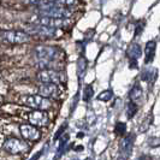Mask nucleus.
Returning a JSON list of instances; mask_svg holds the SVG:
<instances>
[{
  "instance_id": "1",
  "label": "nucleus",
  "mask_w": 160,
  "mask_h": 160,
  "mask_svg": "<svg viewBox=\"0 0 160 160\" xmlns=\"http://www.w3.org/2000/svg\"><path fill=\"white\" fill-rule=\"evenodd\" d=\"M60 51L54 46H39L35 48V63L42 70H48L58 59Z\"/></svg>"
},
{
  "instance_id": "2",
  "label": "nucleus",
  "mask_w": 160,
  "mask_h": 160,
  "mask_svg": "<svg viewBox=\"0 0 160 160\" xmlns=\"http://www.w3.org/2000/svg\"><path fill=\"white\" fill-rule=\"evenodd\" d=\"M32 24H36V25H43V27H48V28H53V29H59V28H68L71 25L70 19H62V18H52V17L46 16H39L32 17L30 19Z\"/></svg>"
},
{
  "instance_id": "3",
  "label": "nucleus",
  "mask_w": 160,
  "mask_h": 160,
  "mask_svg": "<svg viewBox=\"0 0 160 160\" xmlns=\"http://www.w3.org/2000/svg\"><path fill=\"white\" fill-rule=\"evenodd\" d=\"M22 104L34 108V111H45L51 107V101L41 95H25L21 98Z\"/></svg>"
},
{
  "instance_id": "4",
  "label": "nucleus",
  "mask_w": 160,
  "mask_h": 160,
  "mask_svg": "<svg viewBox=\"0 0 160 160\" xmlns=\"http://www.w3.org/2000/svg\"><path fill=\"white\" fill-rule=\"evenodd\" d=\"M0 39L8 43H25L30 41V35L23 30H1Z\"/></svg>"
},
{
  "instance_id": "5",
  "label": "nucleus",
  "mask_w": 160,
  "mask_h": 160,
  "mask_svg": "<svg viewBox=\"0 0 160 160\" xmlns=\"http://www.w3.org/2000/svg\"><path fill=\"white\" fill-rule=\"evenodd\" d=\"M28 148H29L28 144L22 140L16 138V137L8 138L2 143V149L8 154H21V153L27 152Z\"/></svg>"
},
{
  "instance_id": "6",
  "label": "nucleus",
  "mask_w": 160,
  "mask_h": 160,
  "mask_svg": "<svg viewBox=\"0 0 160 160\" xmlns=\"http://www.w3.org/2000/svg\"><path fill=\"white\" fill-rule=\"evenodd\" d=\"M23 32H27L28 35H35V36H41V38H54V36H57V29L32 23L27 24L24 27Z\"/></svg>"
},
{
  "instance_id": "7",
  "label": "nucleus",
  "mask_w": 160,
  "mask_h": 160,
  "mask_svg": "<svg viewBox=\"0 0 160 160\" xmlns=\"http://www.w3.org/2000/svg\"><path fill=\"white\" fill-rule=\"evenodd\" d=\"M38 78L43 82V83H48V84H60L65 81L63 75L60 72L56 71L53 69H48V70H41L38 73Z\"/></svg>"
},
{
  "instance_id": "8",
  "label": "nucleus",
  "mask_w": 160,
  "mask_h": 160,
  "mask_svg": "<svg viewBox=\"0 0 160 160\" xmlns=\"http://www.w3.org/2000/svg\"><path fill=\"white\" fill-rule=\"evenodd\" d=\"M28 120L34 127H46L49 118L45 111H32L28 113Z\"/></svg>"
},
{
  "instance_id": "9",
  "label": "nucleus",
  "mask_w": 160,
  "mask_h": 160,
  "mask_svg": "<svg viewBox=\"0 0 160 160\" xmlns=\"http://www.w3.org/2000/svg\"><path fill=\"white\" fill-rule=\"evenodd\" d=\"M19 131H21L22 137L25 138V140H29V141H36L41 136L40 130L36 127H34V125H30V124L19 125Z\"/></svg>"
},
{
  "instance_id": "10",
  "label": "nucleus",
  "mask_w": 160,
  "mask_h": 160,
  "mask_svg": "<svg viewBox=\"0 0 160 160\" xmlns=\"http://www.w3.org/2000/svg\"><path fill=\"white\" fill-rule=\"evenodd\" d=\"M134 141H135V135L129 134L122 140L120 143V154L122 158L119 160H127L130 155V153L132 151V146H134Z\"/></svg>"
},
{
  "instance_id": "11",
  "label": "nucleus",
  "mask_w": 160,
  "mask_h": 160,
  "mask_svg": "<svg viewBox=\"0 0 160 160\" xmlns=\"http://www.w3.org/2000/svg\"><path fill=\"white\" fill-rule=\"evenodd\" d=\"M59 93V88L57 84H48V83H43L39 88V95L42 98H52V96H58Z\"/></svg>"
},
{
  "instance_id": "12",
  "label": "nucleus",
  "mask_w": 160,
  "mask_h": 160,
  "mask_svg": "<svg viewBox=\"0 0 160 160\" xmlns=\"http://www.w3.org/2000/svg\"><path fill=\"white\" fill-rule=\"evenodd\" d=\"M155 48H157V43L155 41H148L146 45V64L152 63L154 56H155Z\"/></svg>"
},
{
  "instance_id": "13",
  "label": "nucleus",
  "mask_w": 160,
  "mask_h": 160,
  "mask_svg": "<svg viewBox=\"0 0 160 160\" xmlns=\"http://www.w3.org/2000/svg\"><path fill=\"white\" fill-rule=\"evenodd\" d=\"M141 53H142V49H141L140 45H137V43L131 45L128 51L129 60H137L138 57H141Z\"/></svg>"
},
{
  "instance_id": "14",
  "label": "nucleus",
  "mask_w": 160,
  "mask_h": 160,
  "mask_svg": "<svg viewBox=\"0 0 160 160\" xmlns=\"http://www.w3.org/2000/svg\"><path fill=\"white\" fill-rule=\"evenodd\" d=\"M141 94H142V90H141V88H140V86H137V84H135L134 87H132V89L130 90V94H129V98H130V100L134 102L135 100H137L140 96H141Z\"/></svg>"
},
{
  "instance_id": "15",
  "label": "nucleus",
  "mask_w": 160,
  "mask_h": 160,
  "mask_svg": "<svg viewBox=\"0 0 160 160\" xmlns=\"http://www.w3.org/2000/svg\"><path fill=\"white\" fill-rule=\"evenodd\" d=\"M137 110H138L137 105L135 102H132V101H130L128 106H127V116H128V118H132L136 114Z\"/></svg>"
},
{
  "instance_id": "16",
  "label": "nucleus",
  "mask_w": 160,
  "mask_h": 160,
  "mask_svg": "<svg viewBox=\"0 0 160 160\" xmlns=\"http://www.w3.org/2000/svg\"><path fill=\"white\" fill-rule=\"evenodd\" d=\"M127 131V125L124 123H117L116 124V128H114V132L117 135H124Z\"/></svg>"
},
{
  "instance_id": "17",
  "label": "nucleus",
  "mask_w": 160,
  "mask_h": 160,
  "mask_svg": "<svg viewBox=\"0 0 160 160\" xmlns=\"http://www.w3.org/2000/svg\"><path fill=\"white\" fill-rule=\"evenodd\" d=\"M111 98H112V92L111 90H105V92H102L100 95L98 96V100L108 101V100H111Z\"/></svg>"
},
{
  "instance_id": "18",
  "label": "nucleus",
  "mask_w": 160,
  "mask_h": 160,
  "mask_svg": "<svg viewBox=\"0 0 160 160\" xmlns=\"http://www.w3.org/2000/svg\"><path fill=\"white\" fill-rule=\"evenodd\" d=\"M92 95H93V88L90 86H87L84 88V92H83V100L84 101H88L89 99L92 98Z\"/></svg>"
},
{
  "instance_id": "19",
  "label": "nucleus",
  "mask_w": 160,
  "mask_h": 160,
  "mask_svg": "<svg viewBox=\"0 0 160 160\" xmlns=\"http://www.w3.org/2000/svg\"><path fill=\"white\" fill-rule=\"evenodd\" d=\"M143 25H144V22L142 21L141 23L137 25V29H136V35H138V34H141L142 32V30H143Z\"/></svg>"
},
{
  "instance_id": "20",
  "label": "nucleus",
  "mask_w": 160,
  "mask_h": 160,
  "mask_svg": "<svg viewBox=\"0 0 160 160\" xmlns=\"http://www.w3.org/2000/svg\"><path fill=\"white\" fill-rule=\"evenodd\" d=\"M65 129H66V124H64V125H63V128L62 129H59V130H58V132H57V135H56V137H54V138H58V137L59 136H62V132H63V131H64Z\"/></svg>"
},
{
  "instance_id": "21",
  "label": "nucleus",
  "mask_w": 160,
  "mask_h": 160,
  "mask_svg": "<svg viewBox=\"0 0 160 160\" xmlns=\"http://www.w3.org/2000/svg\"><path fill=\"white\" fill-rule=\"evenodd\" d=\"M41 154H42V152H39L38 154H36V155H35V157H34V158H32V159H30V160H36V159H39V157H40Z\"/></svg>"
}]
</instances>
